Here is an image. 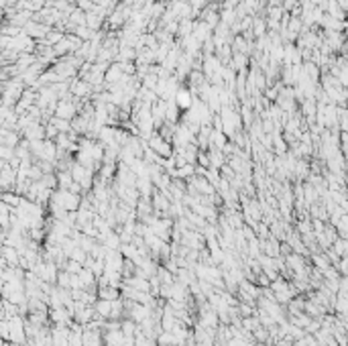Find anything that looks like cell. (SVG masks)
Instances as JSON below:
<instances>
[{"label":"cell","mask_w":348,"mask_h":346,"mask_svg":"<svg viewBox=\"0 0 348 346\" xmlns=\"http://www.w3.org/2000/svg\"><path fill=\"white\" fill-rule=\"evenodd\" d=\"M96 295H98V299L114 301V299H118V297H120V289L110 287V285H102V287H96Z\"/></svg>","instance_id":"7"},{"label":"cell","mask_w":348,"mask_h":346,"mask_svg":"<svg viewBox=\"0 0 348 346\" xmlns=\"http://www.w3.org/2000/svg\"><path fill=\"white\" fill-rule=\"evenodd\" d=\"M346 238H336L334 242H332V246H330V250L334 255H338V257H346Z\"/></svg>","instance_id":"13"},{"label":"cell","mask_w":348,"mask_h":346,"mask_svg":"<svg viewBox=\"0 0 348 346\" xmlns=\"http://www.w3.org/2000/svg\"><path fill=\"white\" fill-rule=\"evenodd\" d=\"M53 112H55L57 118H61V120H70V122H72V118H74L76 112H78V106H76L70 98H61V100H57Z\"/></svg>","instance_id":"4"},{"label":"cell","mask_w":348,"mask_h":346,"mask_svg":"<svg viewBox=\"0 0 348 346\" xmlns=\"http://www.w3.org/2000/svg\"><path fill=\"white\" fill-rule=\"evenodd\" d=\"M9 265H7V261H5V257L3 255H0V275H3L5 273V269H7Z\"/></svg>","instance_id":"18"},{"label":"cell","mask_w":348,"mask_h":346,"mask_svg":"<svg viewBox=\"0 0 348 346\" xmlns=\"http://www.w3.org/2000/svg\"><path fill=\"white\" fill-rule=\"evenodd\" d=\"M72 94H74V96H78V98H86V96H90V94H92V86L88 82H84V80H76L72 84Z\"/></svg>","instance_id":"9"},{"label":"cell","mask_w":348,"mask_h":346,"mask_svg":"<svg viewBox=\"0 0 348 346\" xmlns=\"http://www.w3.org/2000/svg\"><path fill=\"white\" fill-rule=\"evenodd\" d=\"M155 342L157 344H177V340H175V336L171 334V332H161L159 336L155 338ZM179 346V344H177Z\"/></svg>","instance_id":"15"},{"label":"cell","mask_w":348,"mask_h":346,"mask_svg":"<svg viewBox=\"0 0 348 346\" xmlns=\"http://www.w3.org/2000/svg\"><path fill=\"white\" fill-rule=\"evenodd\" d=\"M208 143H210L208 149H218V151H222L224 145L228 143V139H226V135H224L222 131L212 129V131H210V139H208Z\"/></svg>","instance_id":"6"},{"label":"cell","mask_w":348,"mask_h":346,"mask_svg":"<svg viewBox=\"0 0 348 346\" xmlns=\"http://www.w3.org/2000/svg\"><path fill=\"white\" fill-rule=\"evenodd\" d=\"M181 112H185V110H189L192 108V104H194V96H192V90L189 88H179L177 92H175V96H173V100H171Z\"/></svg>","instance_id":"5"},{"label":"cell","mask_w":348,"mask_h":346,"mask_svg":"<svg viewBox=\"0 0 348 346\" xmlns=\"http://www.w3.org/2000/svg\"><path fill=\"white\" fill-rule=\"evenodd\" d=\"M82 263H78V261H72V259H68L66 261V267H63V271H68L70 275H78L80 271H82Z\"/></svg>","instance_id":"16"},{"label":"cell","mask_w":348,"mask_h":346,"mask_svg":"<svg viewBox=\"0 0 348 346\" xmlns=\"http://www.w3.org/2000/svg\"><path fill=\"white\" fill-rule=\"evenodd\" d=\"M70 259L72 261H78V263H86V259H88V253H86V250L84 248H80V246H76L74 250H72V253H70Z\"/></svg>","instance_id":"14"},{"label":"cell","mask_w":348,"mask_h":346,"mask_svg":"<svg viewBox=\"0 0 348 346\" xmlns=\"http://www.w3.org/2000/svg\"><path fill=\"white\" fill-rule=\"evenodd\" d=\"M157 346H177V344H157Z\"/></svg>","instance_id":"19"},{"label":"cell","mask_w":348,"mask_h":346,"mask_svg":"<svg viewBox=\"0 0 348 346\" xmlns=\"http://www.w3.org/2000/svg\"><path fill=\"white\" fill-rule=\"evenodd\" d=\"M55 179H57V190H70L74 183L70 171H55Z\"/></svg>","instance_id":"11"},{"label":"cell","mask_w":348,"mask_h":346,"mask_svg":"<svg viewBox=\"0 0 348 346\" xmlns=\"http://www.w3.org/2000/svg\"><path fill=\"white\" fill-rule=\"evenodd\" d=\"M110 309H112V301L96 299V303H94V311H96V316H100L102 320H108L110 318Z\"/></svg>","instance_id":"10"},{"label":"cell","mask_w":348,"mask_h":346,"mask_svg":"<svg viewBox=\"0 0 348 346\" xmlns=\"http://www.w3.org/2000/svg\"><path fill=\"white\" fill-rule=\"evenodd\" d=\"M7 324H9V342H13V344H25L27 342L25 320L21 316H11V318H7Z\"/></svg>","instance_id":"2"},{"label":"cell","mask_w":348,"mask_h":346,"mask_svg":"<svg viewBox=\"0 0 348 346\" xmlns=\"http://www.w3.org/2000/svg\"><path fill=\"white\" fill-rule=\"evenodd\" d=\"M309 257H311V263H313L315 271H324V269H328V267L332 265V263L328 261V257H326L324 253H320V250H318V253H311Z\"/></svg>","instance_id":"12"},{"label":"cell","mask_w":348,"mask_h":346,"mask_svg":"<svg viewBox=\"0 0 348 346\" xmlns=\"http://www.w3.org/2000/svg\"><path fill=\"white\" fill-rule=\"evenodd\" d=\"M206 153H208V159H210V167L220 169V167L226 163V157H224L222 151H218V149H208Z\"/></svg>","instance_id":"8"},{"label":"cell","mask_w":348,"mask_h":346,"mask_svg":"<svg viewBox=\"0 0 348 346\" xmlns=\"http://www.w3.org/2000/svg\"><path fill=\"white\" fill-rule=\"evenodd\" d=\"M70 175H72V179L82 187V194H88L90 190H92V185H94V173L92 169H88V167H84V165H80V163H76L74 161V165H72V169H70Z\"/></svg>","instance_id":"1"},{"label":"cell","mask_w":348,"mask_h":346,"mask_svg":"<svg viewBox=\"0 0 348 346\" xmlns=\"http://www.w3.org/2000/svg\"><path fill=\"white\" fill-rule=\"evenodd\" d=\"M147 147H149L153 153H157L159 157H163V159H167V157L173 155V147H171V143L165 141V139H161L159 135H157V131L147 139Z\"/></svg>","instance_id":"3"},{"label":"cell","mask_w":348,"mask_h":346,"mask_svg":"<svg viewBox=\"0 0 348 346\" xmlns=\"http://www.w3.org/2000/svg\"><path fill=\"white\" fill-rule=\"evenodd\" d=\"M250 29H252V33H255L257 37H263L265 35V23L263 21H255Z\"/></svg>","instance_id":"17"}]
</instances>
